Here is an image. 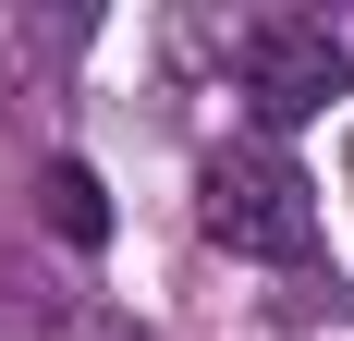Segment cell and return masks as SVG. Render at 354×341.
I'll return each instance as SVG.
<instances>
[{"mask_svg":"<svg viewBox=\"0 0 354 341\" xmlns=\"http://www.w3.org/2000/svg\"><path fill=\"white\" fill-rule=\"evenodd\" d=\"M196 220H208V244H232V256H306V244H318L306 170H293L269 135L208 146V170H196Z\"/></svg>","mask_w":354,"mask_h":341,"instance_id":"obj_1","label":"cell"},{"mask_svg":"<svg viewBox=\"0 0 354 341\" xmlns=\"http://www.w3.org/2000/svg\"><path fill=\"white\" fill-rule=\"evenodd\" d=\"M37 207H49V232H62V244H110V195H98V170H86V159H49V170H37Z\"/></svg>","mask_w":354,"mask_h":341,"instance_id":"obj_3","label":"cell"},{"mask_svg":"<svg viewBox=\"0 0 354 341\" xmlns=\"http://www.w3.org/2000/svg\"><path fill=\"white\" fill-rule=\"evenodd\" d=\"M98 341H147V329H98Z\"/></svg>","mask_w":354,"mask_h":341,"instance_id":"obj_4","label":"cell"},{"mask_svg":"<svg viewBox=\"0 0 354 341\" xmlns=\"http://www.w3.org/2000/svg\"><path fill=\"white\" fill-rule=\"evenodd\" d=\"M232 73H245L257 122H318L330 98H354V49L318 12H257V25H232Z\"/></svg>","mask_w":354,"mask_h":341,"instance_id":"obj_2","label":"cell"}]
</instances>
